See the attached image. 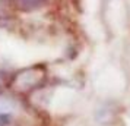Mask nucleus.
Masks as SVG:
<instances>
[{"label":"nucleus","mask_w":130,"mask_h":126,"mask_svg":"<svg viewBox=\"0 0 130 126\" xmlns=\"http://www.w3.org/2000/svg\"><path fill=\"white\" fill-rule=\"evenodd\" d=\"M13 3L19 10L31 12V10H35L38 7H41L45 3V0H13Z\"/></svg>","instance_id":"2"},{"label":"nucleus","mask_w":130,"mask_h":126,"mask_svg":"<svg viewBox=\"0 0 130 126\" xmlns=\"http://www.w3.org/2000/svg\"><path fill=\"white\" fill-rule=\"evenodd\" d=\"M44 66H31L19 71L13 78H10V87L19 94H29L31 91L40 88L45 82Z\"/></svg>","instance_id":"1"},{"label":"nucleus","mask_w":130,"mask_h":126,"mask_svg":"<svg viewBox=\"0 0 130 126\" xmlns=\"http://www.w3.org/2000/svg\"><path fill=\"white\" fill-rule=\"evenodd\" d=\"M10 84V76L6 72H0V92Z\"/></svg>","instance_id":"3"}]
</instances>
